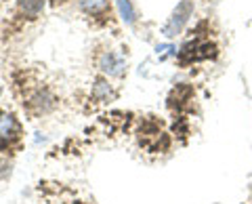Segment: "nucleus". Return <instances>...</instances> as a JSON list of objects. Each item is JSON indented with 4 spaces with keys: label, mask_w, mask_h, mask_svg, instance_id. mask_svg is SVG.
<instances>
[{
    "label": "nucleus",
    "mask_w": 252,
    "mask_h": 204,
    "mask_svg": "<svg viewBox=\"0 0 252 204\" xmlns=\"http://www.w3.org/2000/svg\"><path fill=\"white\" fill-rule=\"evenodd\" d=\"M21 139V124L11 112L0 107V141L4 143H13V141Z\"/></svg>",
    "instance_id": "4"
},
{
    "label": "nucleus",
    "mask_w": 252,
    "mask_h": 204,
    "mask_svg": "<svg viewBox=\"0 0 252 204\" xmlns=\"http://www.w3.org/2000/svg\"><path fill=\"white\" fill-rule=\"evenodd\" d=\"M23 107L32 116H46L57 107V97H55V93L49 86L36 84L28 89L26 95H23Z\"/></svg>",
    "instance_id": "1"
},
{
    "label": "nucleus",
    "mask_w": 252,
    "mask_h": 204,
    "mask_svg": "<svg viewBox=\"0 0 252 204\" xmlns=\"http://www.w3.org/2000/svg\"><path fill=\"white\" fill-rule=\"evenodd\" d=\"M59 2H69V0H55V4H59Z\"/></svg>",
    "instance_id": "10"
},
{
    "label": "nucleus",
    "mask_w": 252,
    "mask_h": 204,
    "mask_svg": "<svg viewBox=\"0 0 252 204\" xmlns=\"http://www.w3.org/2000/svg\"><path fill=\"white\" fill-rule=\"evenodd\" d=\"M44 4H46V0H19V2H17V9H19V13L23 15V17L36 19L38 15L42 13Z\"/></svg>",
    "instance_id": "7"
},
{
    "label": "nucleus",
    "mask_w": 252,
    "mask_h": 204,
    "mask_svg": "<svg viewBox=\"0 0 252 204\" xmlns=\"http://www.w3.org/2000/svg\"><path fill=\"white\" fill-rule=\"evenodd\" d=\"M93 95L99 101H107L109 99V84L105 80H101V78H97V80H94V86H93Z\"/></svg>",
    "instance_id": "9"
},
{
    "label": "nucleus",
    "mask_w": 252,
    "mask_h": 204,
    "mask_svg": "<svg viewBox=\"0 0 252 204\" xmlns=\"http://www.w3.org/2000/svg\"><path fill=\"white\" fill-rule=\"evenodd\" d=\"M97 66H99V69H101L103 74L114 76V78H120V76H124V72H126V61H124L118 53H114V51H105V53L99 57Z\"/></svg>",
    "instance_id": "5"
},
{
    "label": "nucleus",
    "mask_w": 252,
    "mask_h": 204,
    "mask_svg": "<svg viewBox=\"0 0 252 204\" xmlns=\"http://www.w3.org/2000/svg\"><path fill=\"white\" fill-rule=\"evenodd\" d=\"M80 6L89 17H94V19L107 17L109 15V2L107 0H82Z\"/></svg>",
    "instance_id": "6"
},
{
    "label": "nucleus",
    "mask_w": 252,
    "mask_h": 204,
    "mask_svg": "<svg viewBox=\"0 0 252 204\" xmlns=\"http://www.w3.org/2000/svg\"><path fill=\"white\" fill-rule=\"evenodd\" d=\"M139 141L145 150H160V141L166 143V133L162 131V127L154 120H145L141 122V131H139Z\"/></svg>",
    "instance_id": "3"
},
{
    "label": "nucleus",
    "mask_w": 252,
    "mask_h": 204,
    "mask_svg": "<svg viewBox=\"0 0 252 204\" xmlns=\"http://www.w3.org/2000/svg\"><path fill=\"white\" fill-rule=\"evenodd\" d=\"M118 9H120L122 19L128 23V26H132V23H135L137 13H135V6H132L130 0H118Z\"/></svg>",
    "instance_id": "8"
},
{
    "label": "nucleus",
    "mask_w": 252,
    "mask_h": 204,
    "mask_svg": "<svg viewBox=\"0 0 252 204\" xmlns=\"http://www.w3.org/2000/svg\"><path fill=\"white\" fill-rule=\"evenodd\" d=\"M191 13H193V2L191 0H181V2L177 4V9L172 11L168 23L164 26L162 34L166 38L179 36L181 32H183V28H185V23L189 21V17H191Z\"/></svg>",
    "instance_id": "2"
}]
</instances>
